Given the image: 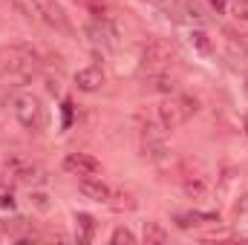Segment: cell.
Segmentation results:
<instances>
[{"instance_id":"6da1fadb","label":"cell","mask_w":248,"mask_h":245,"mask_svg":"<svg viewBox=\"0 0 248 245\" xmlns=\"http://www.w3.org/2000/svg\"><path fill=\"white\" fill-rule=\"evenodd\" d=\"M41 69L38 61V52L23 46V44H15V46H0V75L6 81H29L35 78Z\"/></svg>"},{"instance_id":"7a4b0ae2","label":"cell","mask_w":248,"mask_h":245,"mask_svg":"<svg viewBox=\"0 0 248 245\" xmlns=\"http://www.w3.org/2000/svg\"><path fill=\"white\" fill-rule=\"evenodd\" d=\"M9 107H12V116L17 119L20 127H26L32 133H38V130L46 127V107L41 104L38 95H32V92H15L9 98Z\"/></svg>"},{"instance_id":"3957f363","label":"cell","mask_w":248,"mask_h":245,"mask_svg":"<svg viewBox=\"0 0 248 245\" xmlns=\"http://www.w3.org/2000/svg\"><path fill=\"white\" fill-rule=\"evenodd\" d=\"M196 110H199L196 98H190L185 92H176V98H165L159 104V122L165 130H179Z\"/></svg>"},{"instance_id":"277c9868","label":"cell","mask_w":248,"mask_h":245,"mask_svg":"<svg viewBox=\"0 0 248 245\" xmlns=\"http://www.w3.org/2000/svg\"><path fill=\"white\" fill-rule=\"evenodd\" d=\"M170 61H173L170 44L162 41V38H153V41L144 44L139 66H141V75H144V78H153V75H159V72H168V69H170Z\"/></svg>"},{"instance_id":"5b68a950","label":"cell","mask_w":248,"mask_h":245,"mask_svg":"<svg viewBox=\"0 0 248 245\" xmlns=\"http://www.w3.org/2000/svg\"><path fill=\"white\" fill-rule=\"evenodd\" d=\"M6 170H9V176L15 182H20V184H44L46 182L44 168L38 162H32L26 153H20V150H12L6 156Z\"/></svg>"},{"instance_id":"8992f818","label":"cell","mask_w":248,"mask_h":245,"mask_svg":"<svg viewBox=\"0 0 248 245\" xmlns=\"http://www.w3.org/2000/svg\"><path fill=\"white\" fill-rule=\"evenodd\" d=\"M29 3L46 26H52L55 32H63V35H72V23H69V17L58 0H29Z\"/></svg>"},{"instance_id":"52a82bcc","label":"cell","mask_w":248,"mask_h":245,"mask_svg":"<svg viewBox=\"0 0 248 245\" xmlns=\"http://www.w3.org/2000/svg\"><path fill=\"white\" fill-rule=\"evenodd\" d=\"M63 170L72 176H98L101 173V162L90 153H69L63 159Z\"/></svg>"},{"instance_id":"ba28073f","label":"cell","mask_w":248,"mask_h":245,"mask_svg":"<svg viewBox=\"0 0 248 245\" xmlns=\"http://www.w3.org/2000/svg\"><path fill=\"white\" fill-rule=\"evenodd\" d=\"M78 190H81L87 199L104 202V205L110 202V193H113V187L101 182V176H81V179H78Z\"/></svg>"},{"instance_id":"9c48e42d","label":"cell","mask_w":248,"mask_h":245,"mask_svg":"<svg viewBox=\"0 0 248 245\" xmlns=\"http://www.w3.org/2000/svg\"><path fill=\"white\" fill-rule=\"evenodd\" d=\"M75 87L81 92H98L104 87V72L98 66H84L75 72Z\"/></svg>"},{"instance_id":"30bf717a","label":"cell","mask_w":248,"mask_h":245,"mask_svg":"<svg viewBox=\"0 0 248 245\" xmlns=\"http://www.w3.org/2000/svg\"><path fill=\"white\" fill-rule=\"evenodd\" d=\"M182 190H185V196H190V199H205L211 193V182L202 173H190V176L182 179Z\"/></svg>"},{"instance_id":"8fae6325","label":"cell","mask_w":248,"mask_h":245,"mask_svg":"<svg viewBox=\"0 0 248 245\" xmlns=\"http://www.w3.org/2000/svg\"><path fill=\"white\" fill-rule=\"evenodd\" d=\"M202 222H219V216L217 214H199V211L176 214V225L179 228H193V225H202Z\"/></svg>"},{"instance_id":"7c38bea8","label":"cell","mask_w":248,"mask_h":245,"mask_svg":"<svg viewBox=\"0 0 248 245\" xmlns=\"http://www.w3.org/2000/svg\"><path fill=\"white\" fill-rule=\"evenodd\" d=\"M147 81L153 84V90H156V92H165V95H176V92H179L176 78H173L170 72H159V75H153V78H147Z\"/></svg>"},{"instance_id":"4fadbf2b","label":"cell","mask_w":248,"mask_h":245,"mask_svg":"<svg viewBox=\"0 0 248 245\" xmlns=\"http://www.w3.org/2000/svg\"><path fill=\"white\" fill-rule=\"evenodd\" d=\"M141 240H144L147 245H165V243H168V231H165L159 222H144Z\"/></svg>"},{"instance_id":"5bb4252c","label":"cell","mask_w":248,"mask_h":245,"mask_svg":"<svg viewBox=\"0 0 248 245\" xmlns=\"http://www.w3.org/2000/svg\"><path fill=\"white\" fill-rule=\"evenodd\" d=\"M75 222H78V240L81 243H90L93 234H95V219L90 214H75Z\"/></svg>"},{"instance_id":"9a60e30c","label":"cell","mask_w":248,"mask_h":245,"mask_svg":"<svg viewBox=\"0 0 248 245\" xmlns=\"http://www.w3.org/2000/svg\"><path fill=\"white\" fill-rule=\"evenodd\" d=\"M150 6H156L159 12H165L168 17H179L182 15V0H147Z\"/></svg>"},{"instance_id":"2e32d148","label":"cell","mask_w":248,"mask_h":245,"mask_svg":"<svg viewBox=\"0 0 248 245\" xmlns=\"http://www.w3.org/2000/svg\"><path fill=\"white\" fill-rule=\"evenodd\" d=\"M190 44H193V49H199L202 55H211V49H214V46H211V38H208L202 29H193V32H190Z\"/></svg>"},{"instance_id":"e0dca14e","label":"cell","mask_w":248,"mask_h":245,"mask_svg":"<svg viewBox=\"0 0 248 245\" xmlns=\"http://www.w3.org/2000/svg\"><path fill=\"white\" fill-rule=\"evenodd\" d=\"M110 243L113 245H133L136 243V234H133L130 228H116L113 237H110Z\"/></svg>"},{"instance_id":"ac0fdd59","label":"cell","mask_w":248,"mask_h":245,"mask_svg":"<svg viewBox=\"0 0 248 245\" xmlns=\"http://www.w3.org/2000/svg\"><path fill=\"white\" fill-rule=\"evenodd\" d=\"M0 208H15V196H12V190H0Z\"/></svg>"},{"instance_id":"d6986e66","label":"cell","mask_w":248,"mask_h":245,"mask_svg":"<svg viewBox=\"0 0 248 245\" xmlns=\"http://www.w3.org/2000/svg\"><path fill=\"white\" fill-rule=\"evenodd\" d=\"M72 124V101H63V130Z\"/></svg>"},{"instance_id":"ffe728a7","label":"cell","mask_w":248,"mask_h":245,"mask_svg":"<svg viewBox=\"0 0 248 245\" xmlns=\"http://www.w3.org/2000/svg\"><path fill=\"white\" fill-rule=\"evenodd\" d=\"M208 3H211V9H214L217 15H222V12L228 9V0H208Z\"/></svg>"},{"instance_id":"44dd1931","label":"cell","mask_w":248,"mask_h":245,"mask_svg":"<svg viewBox=\"0 0 248 245\" xmlns=\"http://www.w3.org/2000/svg\"><path fill=\"white\" fill-rule=\"evenodd\" d=\"M32 199H35V205H38L41 211H46V208H49V202H46V196H41V193H38V196H32Z\"/></svg>"},{"instance_id":"7402d4cb","label":"cell","mask_w":248,"mask_h":245,"mask_svg":"<svg viewBox=\"0 0 248 245\" xmlns=\"http://www.w3.org/2000/svg\"><path fill=\"white\" fill-rule=\"evenodd\" d=\"M243 130H246V138H248V116L243 119Z\"/></svg>"},{"instance_id":"603a6c76","label":"cell","mask_w":248,"mask_h":245,"mask_svg":"<svg viewBox=\"0 0 248 245\" xmlns=\"http://www.w3.org/2000/svg\"><path fill=\"white\" fill-rule=\"evenodd\" d=\"M0 187H3V176H0Z\"/></svg>"},{"instance_id":"cb8c5ba5","label":"cell","mask_w":248,"mask_h":245,"mask_svg":"<svg viewBox=\"0 0 248 245\" xmlns=\"http://www.w3.org/2000/svg\"><path fill=\"white\" fill-rule=\"evenodd\" d=\"M243 3H248V0H243Z\"/></svg>"}]
</instances>
